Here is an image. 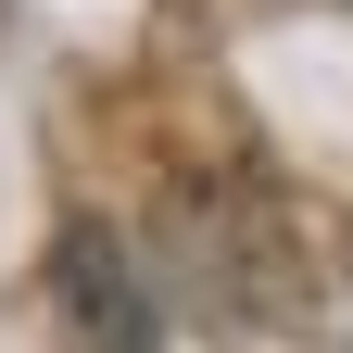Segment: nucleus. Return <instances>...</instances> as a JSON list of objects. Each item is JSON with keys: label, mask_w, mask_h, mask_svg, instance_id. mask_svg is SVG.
Returning <instances> with one entry per match:
<instances>
[{"label": "nucleus", "mask_w": 353, "mask_h": 353, "mask_svg": "<svg viewBox=\"0 0 353 353\" xmlns=\"http://www.w3.org/2000/svg\"><path fill=\"white\" fill-rule=\"evenodd\" d=\"M51 316H63V353H164V316H152V290H139V265L114 252V228H63Z\"/></svg>", "instance_id": "1"}]
</instances>
